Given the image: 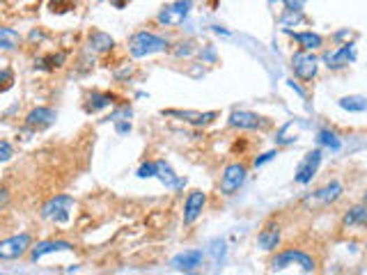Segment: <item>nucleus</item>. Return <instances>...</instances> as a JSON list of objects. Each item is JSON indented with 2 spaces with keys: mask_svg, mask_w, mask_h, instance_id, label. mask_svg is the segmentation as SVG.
<instances>
[{
  "mask_svg": "<svg viewBox=\"0 0 367 275\" xmlns=\"http://www.w3.org/2000/svg\"><path fill=\"white\" fill-rule=\"evenodd\" d=\"M170 51V42L166 37L157 35V32H150V30H138L129 37V53L131 58H150V55H157V53H166Z\"/></svg>",
  "mask_w": 367,
  "mask_h": 275,
  "instance_id": "nucleus-1",
  "label": "nucleus"
},
{
  "mask_svg": "<svg viewBox=\"0 0 367 275\" xmlns=\"http://www.w3.org/2000/svg\"><path fill=\"white\" fill-rule=\"evenodd\" d=\"M73 207H76V200L67 193H60V195H53L48 198L42 209H39V216L44 218L48 223H55V225H64L71 218Z\"/></svg>",
  "mask_w": 367,
  "mask_h": 275,
  "instance_id": "nucleus-2",
  "label": "nucleus"
},
{
  "mask_svg": "<svg viewBox=\"0 0 367 275\" xmlns=\"http://www.w3.org/2000/svg\"><path fill=\"white\" fill-rule=\"evenodd\" d=\"M193 10V0H175V3L163 5L157 14V23L166 28H179L182 23L189 19Z\"/></svg>",
  "mask_w": 367,
  "mask_h": 275,
  "instance_id": "nucleus-3",
  "label": "nucleus"
},
{
  "mask_svg": "<svg viewBox=\"0 0 367 275\" xmlns=\"http://www.w3.org/2000/svg\"><path fill=\"white\" fill-rule=\"evenodd\" d=\"M287 266H298L303 273H312L317 269L312 257H310L308 253H303V250H294V248L282 250V253L275 255L273 262H271L273 271H282V269H287Z\"/></svg>",
  "mask_w": 367,
  "mask_h": 275,
  "instance_id": "nucleus-4",
  "label": "nucleus"
},
{
  "mask_svg": "<svg viewBox=\"0 0 367 275\" xmlns=\"http://www.w3.org/2000/svg\"><path fill=\"white\" fill-rule=\"evenodd\" d=\"M30 248H32V234L30 232L14 234V237L0 241V260L3 262L21 260L23 255L30 253Z\"/></svg>",
  "mask_w": 367,
  "mask_h": 275,
  "instance_id": "nucleus-5",
  "label": "nucleus"
},
{
  "mask_svg": "<svg viewBox=\"0 0 367 275\" xmlns=\"http://www.w3.org/2000/svg\"><path fill=\"white\" fill-rule=\"evenodd\" d=\"M292 69H294V76L303 83H310L315 76H317V69H319V60L312 51H303L298 48L296 53L292 55Z\"/></svg>",
  "mask_w": 367,
  "mask_h": 275,
  "instance_id": "nucleus-6",
  "label": "nucleus"
},
{
  "mask_svg": "<svg viewBox=\"0 0 367 275\" xmlns=\"http://www.w3.org/2000/svg\"><path fill=\"white\" fill-rule=\"evenodd\" d=\"M246 177H248L246 165L230 163L223 170V174H220V193H223V195H234L243 186V181H246Z\"/></svg>",
  "mask_w": 367,
  "mask_h": 275,
  "instance_id": "nucleus-7",
  "label": "nucleus"
},
{
  "mask_svg": "<svg viewBox=\"0 0 367 275\" xmlns=\"http://www.w3.org/2000/svg\"><path fill=\"white\" fill-rule=\"evenodd\" d=\"M356 60V46L354 44H342L338 48H333V51H326L324 53V62H326V67L333 69V71H338V69H345L349 67Z\"/></svg>",
  "mask_w": 367,
  "mask_h": 275,
  "instance_id": "nucleus-8",
  "label": "nucleus"
},
{
  "mask_svg": "<svg viewBox=\"0 0 367 275\" xmlns=\"http://www.w3.org/2000/svg\"><path fill=\"white\" fill-rule=\"evenodd\" d=\"M73 250V244L71 241H64V239H46V241H39V244H35L30 248V260L32 262H39L44 260L46 255L51 253H71Z\"/></svg>",
  "mask_w": 367,
  "mask_h": 275,
  "instance_id": "nucleus-9",
  "label": "nucleus"
},
{
  "mask_svg": "<svg viewBox=\"0 0 367 275\" xmlns=\"http://www.w3.org/2000/svg\"><path fill=\"white\" fill-rule=\"evenodd\" d=\"M319 165H322V149H312V151H308L305 156H303V161L298 163V168H296V179L298 184H310L312 181V177L317 174V170H319Z\"/></svg>",
  "mask_w": 367,
  "mask_h": 275,
  "instance_id": "nucleus-10",
  "label": "nucleus"
},
{
  "mask_svg": "<svg viewBox=\"0 0 367 275\" xmlns=\"http://www.w3.org/2000/svg\"><path fill=\"white\" fill-rule=\"evenodd\" d=\"M161 115L163 117H177V119H182V122L193 124V126H207V124H211L218 117V112L216 110H209V112H198V110H163Z\"/></svg>",
  "mask_w": 367,
  "mask_h": 275,
  "instance_id": "nucleus-11",
  "label": "nucleus"
},
{
  "mask_svg": "<svg viewBox=\"0 0 367 275\" xmlns=\"http://www.w3.org/2000/svg\"><path fill=\"white\" fill-rule=\"evenodd\" d=\"M207 207V193L191 191L184 200V225H193Z\"/></svg>",
  "mask_w": 367,
  "mask_h": 275,
  "instance_id": "nucleus-12",
  "label": "nucleus"
},
{
  "mask_svg": "<svg viewBox=\"0 0 367 275\" xmlns=\"http://www.w3.org/2000/svg\"><path fill=\"white\" fill-rule=\"evenodd\" d=\"M55 119H58V112H55L53 108L37 106V108H32L26 115V126L32 128V131H42V128L53 126Z\"/></svg>",
  "mask_w": 367,
  "mask_h": 275,
  "instance_id": "nucleus-13",
  "label": "nucleus"
},
{
  "mask_svg": "<svg viewBox=\"0 0 367 275\" xmlns=\"http://www.w3.org/2000/svg\"><path fill=\"white\" fill-rule=\"evenodd\" d=\"M227 124L232 128H241V131H252V128L264 126V117H259L257 112H250V110H232Z\"/></svg>",
  "mask_w": 367,
  "mask_h": 275,
  "instance_id": "nucleus-14",
  "label": "nucleus"
},
{
  "mask_svg": "<svg viewBox=\"0 0 367 275\" xmlns=\"http://www.w3.org/2000/svg\"><path fill=\"white\" fill-rule=\"evenodd\" d=\"M342 195V184L340 181H331L326 184L324 188L315 191L312 195L305 198V205H333V202H338Z\"/></svg>",
  "mask_w": 367,
  "mask_h": 275,
  "instance_id": "nucleus-15",
  "label": "nucleus"
},
{
  "mask_svg": "<svg viewBox=\"0 0 367 275\" xmlns=\"http://www.w3.org/2000/svg\"><path fill=\"white\" fill-rule=\"evenodd\" d=\"M202 260H205L202 250H184V253H179L177 257H173V262H170V266H173L175 271L191 273V271H195V269H198V266L202 264Z\"/></svg>",
  "mask_w": 367,
  "mask_h": 275,
  "instance_id": "nucleus-16",
  "label": "nucleus"
},
{
  "mask_svg": "<svg viewBox=\"0 0 367 275\" xmlns=\"http://www.w3.org/2000/svg\"><path fill=\"white\" fill-rule=\"evenodd\" d=\"M115 103H117V96L113 92H92V94H87L83 110L87 112V115H94V112H99V110L113 108Z\"/></svg>",
  "mask_w": 367,
  "mask_h": 275,
  "instance_id": "nucleus-17",
  "label": "nucleus"
},
{
  "mask_svg": "<svg viewBox=\"0 0 367 275\" xmlns=\"http://www.w3.org/2000/svg\"><path fill=\"white\" fill-rule=\"evenodd\" d=\"M157 179L161 184H166L168 188H173V191H179V188H184V186H186V179H182L179 174H175V170L170 168L166 161H157Z\"/></svg>",
  "mask_w": 367,
  "mask_h": 275,
  "instance_id": "nucleus-18",
  "label": "nucleus"
},
{
  "mask_svg": "<svg viewBox=\"0 0 367 275\" xmlns=\"http://www.w3.org/2000/svg\"><path fill=\"white\" fill-rule=\"evenodd\" d=\"M89 53H94V55H101V53H108L115 48V39H113L110 35H106V32L101 30H94V32H89Z\"/></svg>",
  "mask_w": 367,
  "mask_h": 275,
  "instance_id": "nucleus-19",
  "label": "nucleus"
},
{
  "mask_svg": "<svg viewBox=\"0 0 367 275\" xmlns=\"http://www.w3.org/2000/svg\"><path fill=\"white\" fill-rule=\"evenodd\" d=\"M342 225L345 228H367V202L347 209V214L342 216Z\"/></svg>",
  "mask_w": 367,
  "mask_h": 275,
  "instance_id": "nucleus-20",
  "label": "nucleus"
},
{
  "mask_svg": "<svg viewBox=\"0 0 367 275\" xmlns=\"http://www.w3.org/2000/svg\"><path fill=\"white\" fill-rule=\"evenodd\" d=\"M257 244L262 250H275V246L280 244V228L275 223H268L266 228L259 232V237H257Z\"/></svg>",
  "mask_w": 367,
  "mask_h": 275,
  "instance_id": "nucleus-21",
  "label": "nucleus"
},
{
  "mask_svg": "<svg viewBox=\"0 0 367 275\" xmlns=\"http://www.w3.org/2000/svg\"><path fill=\"white\" fill-rule=\"evenodd\" d=\"M289 35L296 39L298 48H303V51H317V48L324 46V37L317 35V32H289Z\"/></svg>",
  "mask_w": 367,
  "mask_h": 275,
  "instance_id": "nucleus-22",
  "label": "nucleus"
},
{
  "mask_svg": "<svg viewBox=\"0 0 367 275\" xmlns=\"http://www.w3.org/2000/svg\"><path fill=\"white\" fill-rule=\"evenodd\" d=\"M23 37L14 28L0 26V51H19Z\"/></svg>",
  "mask_w": 367,
  "mask_h": 275,
  "instance_id": "nucleus-23",
  "label": "nucleus"
},
{
  "mask_svg": "<svg viewBox=\"0 0 367 275\" xmlns=\"http://www.w3.org/2000/svg\"><path fill=\"white\" fill-rule=\"evenodd\" d=\"M64 62H67V51H58V53L46 55V58H39L35 62V67L44 69V71H55V69H60Z\"/></svg>",
  "mask_w": 367,
  "mask_h": 275,
  "instance_id": "nucleus-24",
  "label": "nucleus"
},
{
  "mask_svg": "<svg viewBox=\"0 0 367 275\" xmlns=\"http://www.w3.org/2000/svg\"><path fill=\"white\" fill-rule=\"evenodd\" d=\"M298 131H301V122H287L285 124L278 135H275V142L280 144V147H285V144H292V142H296V138H298Z\"/></svg>",
  "mask_w": 367,
  "mask_h": 275,
  "instance_id": "nucleus-25",
  "label": "nucleus"
},
{
  "mask_svg": "<svg viewBox=\"0 0 367 275\" xmlns=\"http://www.w3.org/2000/svg\"><path fill=\"white\" fill-rule=\"evenodd\" d=\"M342 110H349V112H363L367 110V99L361 94H352V96H342L338 101Z\"/></svg>",
  "mask_w": 367,
  "mask_h": 275,
  "instance_id": "nucleus-26",
  "label": "nucleus"
},
{
  "mask_svg": "<svg viewBox=\"0 0 367 275\" xmlns=\"http://www.w3.org/2000/svg\"><path fill=\"white\" fill-rule=\"evenodd\" d=\"M319 144H324V147H329V149H333V151H338L340 149V138H338V133H333V131H329V128H324V131H319Z\"/></svg>",
  "mask_w": 367,
  "mask_h": 275,
  "instance_id": "nucleus-27",
  "label": "nucleus"
},
{
  "mask_svg": "<svg viewBox=\"0 0 367 275\" xmlns=\"http://www.w3.org/2000/svg\"><path fill=\"white\" fill-rule=\"evenodd\" d=\"M141 179H152V177H157V161H145V163L138 168L136 172Z\"/></svg>",
  "mask_w": 367,
  "mask_h": 275,
  "instance_id": "nucleus-28",
  "label": "nucleus"
},
{
  "mask_svg": "<svg viewBox=\"0 0 367 275\" xmlns=\"http://www.w3.org/2000/svg\"><path fill=\"white\" fill-rule=\"evenodd\" d=\"M173 53L177 58H189V55L195 53V46L191 42H182V44H177V48H173Z\"/></svg>",
  "mask_w": 367,
  "mask_h": 275,
  "instance_id": "nucleus-29",
  "label": "nucleus"
},
{
  "mask_svg": "<svg viewBox=\"0 0 367 275\" xmlns=\"http://www.w3.org/2000/svg\"><path fill=\"white\" fill-rule=\"evenodd\" d=\"M14 156V147L7 140H0V163H5V161H10Z\"/></svg>",
  "mask_w": 367,
  "mask_h": 275,
  "instance_id": "nucleus-30",
  "label": "nucleus"
},
{
  "mask_svg": "<svg viewBox=\"0 0 367 275\" xmlns=\"http://www.w3.org/2000/svg\"><path fill=\"white\" fill-rule=\"evenodd\" d=\"M275 156H278V149H271V151H266V154H262V156H259V158H255V161H252V165H255V168H259V165L268 163V161H273Z\"/></svg>",
  "mask_w": 367,
  "mask_h": 275,
  "instance_id": "nucleus-31",
  "label": "nucleus"
},
{
  "mask_svg": "<svg viewBox=\"0 0 367 275\" xmlns=\"http://www.w3.org/2000/svg\"><path fill=\"white\" fill-rule=\"evenodd\" d=\"M12 80H14L12 71H0V92H5L12 85Z\"/></svg>",
  "mask_w": 367,
  "mask_h": 275,
  "instance_id": "nucleus-32",
  "label": "nucleus"
},
{
  "mask_svg": "<svg viewBox=\"0 0 367 275\" xmlns=\"http://www.w3.org/2000/svg\"><path fill=\"white\" fill-rule=\"evenodd\" d=\"M7 205H10V191L0 188V211H5Z\"/></svg>",
  "mask_w": 367,
  "mask_h": 275,
  "instance_id": "nucleus-33",
  "label": "nucleus"
},
{
  "mask_svg": "<svg viewBox=\"0 0 367 275\" xmlns=\"http://www.w3.org/2000/svg\"><path fill=\"white\" fill-rule=\"evenodd\" d=\"M285 5H287V10H301L305 5V0H285Z\"/></svg>",
  "mask_w": 367,
  "mask_h": 275,
  "instance_id": "nucleus-34",
  "label": "nucleus"
},
{
  "mask_svg": "<svg viewBox=\"0 0 367 275\" xmlns=\"http://www.w3.org/2000/svg\"><path fill=\"white\" fill-rule=\"evenodd\" d=\"M363 202H367V191H365V195H363Z\"/></svg>",
  "mask_w": 367,
  "mask_h": 275,
  "instance_id": "nucleus-35",
  "label": "nucleus"
},
{
  "mask_svg": "<svg viewBox=\"0 0 367 275\" xmlns=\"http://www.w3.org/2000/svg\"><path fill=\"white\" fill-rule=\"evenodd\" d=\"M266 3H278V0H266Z\"/></svg>",
  "mask_w": 367,
  "mask_h": 275,
  "instance_id": "nucleus-36",
  "label": "nucleus"
},
{
  "mask_svg": "<svg viewBox=\"0 0 367 275\" xmlns=\"http://www.w3.org/2000/svg\"><path fill=\"white\" fill-rule=\"evenodd\" d=\"M365 250H367V244H365Z\"/></svg>",
  "mask_w": 367,
  "mask_h": 275,
  "instance_id": "nucleus-37",
  "label": "nucleus"
},
{
  "mask_svg": "<svg viewBox=\"0 0 367 275\" xmlns=\"http://www.w3.org/2000/svg\"><path fill=\"white\" fill-rule=\"evenodd\" d=\"M0 232H3V228H0Z\"/></svg>",
  "mask_w": 367,
  "mask_h": 275,
  "instance_id": "nucleus-38",
  "label": "nucleus"
}]
</instances>
